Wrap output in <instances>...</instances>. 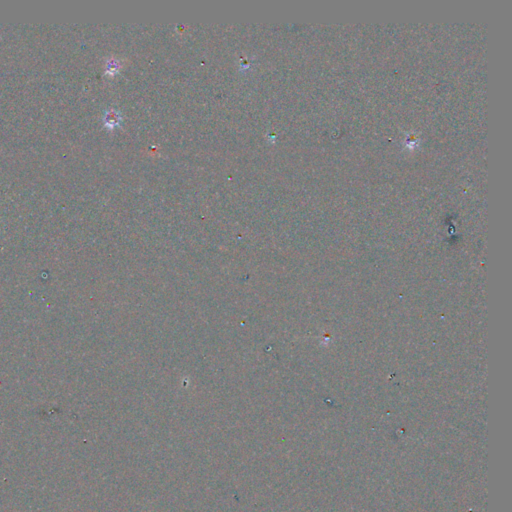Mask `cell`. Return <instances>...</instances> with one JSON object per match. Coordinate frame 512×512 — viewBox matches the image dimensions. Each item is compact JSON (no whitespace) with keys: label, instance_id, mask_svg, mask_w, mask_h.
Returning <instances> with one entry per match:
<instances>
[{"label":"cell","instance_id":"cell-1","mask_svg":"<svg viewBox=\"0 0 512 512\" xmlns=\"http://www.w3.org/2000/svg\"><path fill=\"white\" fill-rule=\"evenodd\" d=\"M119 121V116H118V113L115 112V111H109L105 114V117H104V122L107 126L109 127H112L114 125L117 124V122Z\"/></svg>","mask_w":512,"mask_h":512}]
</instances>
